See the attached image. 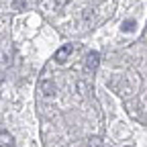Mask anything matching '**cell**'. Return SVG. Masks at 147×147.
<instances>
[{
    "label": "cell",
    "instance_id": "6",
    "mask_svg": "<svg viewBox=\"0 0 147 147\" xmlns=\"http://www.w3.org/2000/svg\"><path fill=\"white\" fill-rule=\"evenodd\" d=\"M88 147H104V145H102V139H100V137H90Z\"/></svg>",
    "mask_w": 147,
    "mask_h": 147
},
{
    "label": "cell",
    "instance_id": "1",
    "mask_svg": "<svg viewBox=\"0 0 147 147\" xmlns=\"http://www.w3.org/2000/svg\"><path fill=\"white\" fill-rule=\"evenodd\" d=\"M98 65H100V53L98 51H90L86 55V71L88 74H94L98 69Z\"/></svg>",
    "mask_w": 147,
    "mask_h": 147
},
{
    "label": "cell",
    "instance_id": "3",
    "mask_svg": "<svg viewBox=\"0 0 147 147\" xmlns=\"http://www.w3.org/2000/svg\"><path fill=\"white\" fill-rule=\"evenodd\" d=\"M41 92H43L45 96H53V94H55V86H53V82H51V80L41 82Z\"/></svg>",
    "mask_w": 147,
    "mask_h": 147
},
{
    "label": "cell",
    "instance_id": "2",
    "mask_svg": "<svg viewBox=\"0 0 147 147\" xmlns=\"http://www.w3.org/2000/svg\"><path fill=\"white\" fill-rule=\"evenodd\" d=\"M71 51H74V47L69 45V43H65V45H61L57 51H55V61H57V63H65L67 61V57H69V55H71Z\"/></svg>",
    "mask_w": 147,
    "mask_h": 147
},
{
    "label": "cell",
    "instance_id": "5",
    "mask_svg": "<svg viewBox=\"0 0 147 147\" xmlns=\"http://www.w3.org/2000/svg\"><path fill=\"white\" fill-rule=\"evenodd\" d=\"M135 21H133V18H129V21H125L123 23V31H127V33H131V31H135Z\"/></svg>",
    "mask_w": 147,
    "mask_h": 147
},
{
    "label": "cell",
    "instance_id": "4",
    "mask_svg": "<svg viewBox=\"0 0 147 147\" xmlns=\"http://www.w3.org/2000/svg\"><path fill=\"white\" fill-rule=\"evenodd\" d=\"M12 141H14V139H12L10 133H6V131H4V133H0V147H10Z\"/></svg>",
    "mask_w": 147,
    "mask_h": 147
}]
</instances>
